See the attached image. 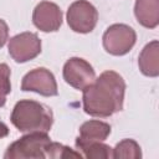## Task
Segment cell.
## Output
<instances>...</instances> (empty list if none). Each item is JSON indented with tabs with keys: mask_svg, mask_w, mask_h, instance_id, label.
I'll return each mask as SVG.
<instances>
[{
	"mask_svg": "<svg viewBox=\"0 0 159 159\" xmlns=\"http://www.w3.org/2000/svg\"><path fill=\"white\" fill-rule=\"evenodd\" d=\"M125 83L114 71H104L83 91L84 112L93 117H108L123 109Z\"/></svg>",
	"mask_w": 159,
	"mask_h": 159,
	"instance_id": "1",
	"label": "cell"
},
{
	"mask_svg": "<svg viewBox=\"0 0 159 159\" xmlns=\"http://www.w3.org/2000/svg\"><path fill=\"white\" fill-rule=\"evenodd\" d=\"M53 117L50 108L40 102L24 99L15 104L11 113V123L20 132H45L52 125Z\"/></svg>",
	"mask_w": 159,
	"mask_h": 159,
	"instance_id": "2",
	"label": "cell"
},
{
	"mask_svg": "<svg viewBox=\"0 0 159 159\" xmlns=\"http://www.w3.org/2000/svg\"><path fill=\"white\" fill-rule=\"evenodd\" d=\"M51 142L45 132H30L19 140L14 142L6 150V159H43L46 158V147Z\"/></svg>",
	"mask_w": 159,
	"mask_h": 159,
	"instance_id": "3",
	"label": "cell"
},
{
	"mask_svg": "<svg viewBox=\"0 0 159 159\" xmlns=\"http://www.w3.org/2000/svg\"><path fill=\"white\" fill-rule=\"evenodd\" d=\"M135 40L137 35L132 27L124 24H114L103 35V47L111 55L122 56L132 50Z\"/></svg>",
	"mask_w": 159,
	"mask_h": 159,
	"instance_id": "4",
	"label": "cell"
},
{
	"mask_svg": "<svg viewBox=\"0 0 159 159\" xmlns=\"http://www.w3.org/2000/svg\"><path fill=\"white\" fill-rule=\"evenodd\" d=\"M98 20L96 7L87 0H77L71 4L67 11V22L70 27L80 34L91 32Z\"/></svg>",
	"mask_w": 159,
	"mask_h": 159,
	"instance_id": "5",
	"label": "cell"
},
{
	"mask_svg": "<svg viewBox=\"0 0 159 159\" xmlns=\"http://www.w3.org/2000/svg\"><path fill=\"white\" fill-rule=\"evenodd\" d=\"M63 78L73 88L84 89L96 80V73L86 60L72 57L63 66Z\"/></svg>",
	"mask_w": 159,
	"mask_h": 159,
	"instance_id": "6",
	"label": "cell"
},
{
	"mask_svg": "<svg viewBox=\"0 0 159 159\" xmlns=\"http://www.w3.org/2000/svg\"><path fill=\"white\" fill-rule=\"evenodd\" d=\"M41 52V41L36 34L22 32L9 41V53L16 62H26Z\"/></svg>",
	"mask_w": 159,
	"mask_h": 159,
	"instance_id": "7",
	"label": "cell"
},
{
	"mask_svg": "<svg viewBox=\"0 0 159 159\" xmlns=\"http://www.w3.org/2000/svg\"><path fill=\"white\" fill-rule=\"evenodd\" d=\"M21 89L37 92L46 97L56 96L58 93L57 83L53 75L43 67L35 68L29 73H26L25 77L22 78Z\"/></svg>",
	"mask_w": 159,
	"mask_h": 159,
	"instance_id": "8",
	"label": "cell"
},
{
	"mask_svg": "<svg viewBox=\"0 0 159 159\" xmlns=\"http://www.w3.org/2000/svg\"><path fill=\"white\" fill-rule=\"evenodd\" d=\"M32 21L35 26L43 32L57 31L62 24V12L56 4L42 1L35 7Z\"/></svg>",
	"mask_w": 159,
	"mask_h": 159,
	"instance_id": "9",
	"label": "cell"
},
{
	"mask_svg": "<svg viewBox=\"0 0 159 159\" xmlns=\"http://www.w3.org/2000/svg\"><path fill=\"white\" fill-rule=\"evenodd\" d=\"M111 133V125L101 120H88L83 123L80 128V135L76 139V145L92 143V142H103Z\"/></svg>",
	"mask_w": 159,
	"mask_h": 159,
	"instance_id": "10",
	"label": "cell"
},
{
	"mask_svg": "<svg viewBox=\"0 0 159 159\" xmlns=\"http://www.w3.org/2000/svg\"><path fill=\"white\" fill-rule=\"evenodd\" d=\"M134 14L140 25L154 29L159 24V0H137Z\"/></svg>",
	"mask_w": 159,
	"mask_h": 159,
	"instance_id": "11",
	"label": "cell"
},
{
	"mask_svg": "<svg viewBox=\"0 0 159 159\" xmlns=\"http://www.w3.org/2000/svg\"><path fill=\"white\" fill-rule=\"evenodd\" d=\"M138 65L142 73L145 76L157 77L159 75V42L157 40L149 42L142 50Z\"/></svg>",
	"mask_w": 159,
	"mask_h": 159,
	"instance_id": "12",
	"label": "cell"
},
{
	"mask_svg": "<svg viewBox=\"0 0 159 159\" xmlns=\"http://www.w3.org/2000/svg\"><path fill=\"white\" fill-rule=\"evenodd\" d=\"M112 157L116 159H139L142 157L140 147L133 139H124L120 143H118L117 147L113 149Z\"/></svg>",
	"mask_w": 159,
	"mask_h": 159,
	"instance_id": "13",
	"label": "cell"
},
{
	"mask_svg": "<svg viewBox=\"0 0 159 159\" xmlns=\"http://www.w3.org/2000/svg\"><path fill=\"white\" fill-rule=\"evenodd\" d=\"M77 148H80L84 153V157L89 159H106L112 157V148L102 142L86 143L78 145Z\"/></svg>",
	"mask_w": 159,
	"mask_h": 159,
	"instance_id": "14",
	"label": "cell"
},
{
	"mask_svg": "<svg viewBox=\"0 0 159 159\" xmlns=\"http://www.w3.org/2000/svg\"><path fill=\"white\" fill-rule=\"evenodd\" d=\"M46 157L52 158V159H67V158H76V159H81L82 155L75 150H72L68 147H65L60 143H53L50 142L46 147Z\"/></svg>",
	"mask_w": 159,
	"mask_h": 159,
	"instance_id": "15",
	"label": "cell"
},
{
	"mask_svg": "<svg viewBox=\"0 0 159 159\" xmlns=\"http://www.w3.org/2000/svg\"><path fill=\"white\" fill-rule=\"evenodd\" d=\"M11 71L6 63H0V107H2L6 102V96L11 91L10 83Z\"/></svg>",
	"mask_w": 159,
	"mask_h": 159,
	"instance_id": "16",
	"label": "cell"
},
{
	"mask_svg": "<svg viewBox=\"0 0 159 159\" xmlns=\"http://www.w3.org/2000/svg\"><path fill=\"white\" fill-rule=\"evenodd\" d=\"M9 36V27L4 20L0 19V47H2Z\"/></svg>",
	"mask_w": 159,
	"mask_h": 159,
	"instance_id": "17",
	"label": "cell"
},
{
	"mask_svg": "<svg viewBox=\"0 0 159 159\" xmlns=\"http://www.w3.org/2000/svg\"><path fill=\"white\" fill-rule=\"evenodd\" d=\"M7 134H9V128H7V125H6L5 123L0 122V138L6 137Z\"/></svg>",
	"mask_w": 159,
	"mask_h": 159,
	"instance_id": "18",
	"label": "cell"
}]
</instances>
